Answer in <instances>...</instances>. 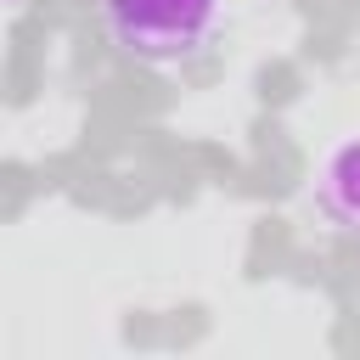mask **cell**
<instances>
[{"instance_id":"obj_2","label":"cell","mask_w":360,"mask_h":360,"mask_svg":"<svg viewBox=\"0 0 360 360\" xmlns=\"http://www.w3.org/2000/svg\"><path fill=\"white\" fill-rule=\"evenodd\" d=\"M315 197H321V214L338 231H360V135H349L326 152Z\"/></svg>"},{"instance_id":"obj_1","label":"cell","mask_w":360,"mask_h":360,"mask_svg":"<svg viewBox=\"0 0 360 360\" xmlns=\"http://www.w3.org/2000/svg\"><path fill=\"white\" fill-rule=\"evenodd\" d=\"M101 22L124 56L146 68H174L214 39L219 0H101Z\"/></svg>"}]
</instances>
